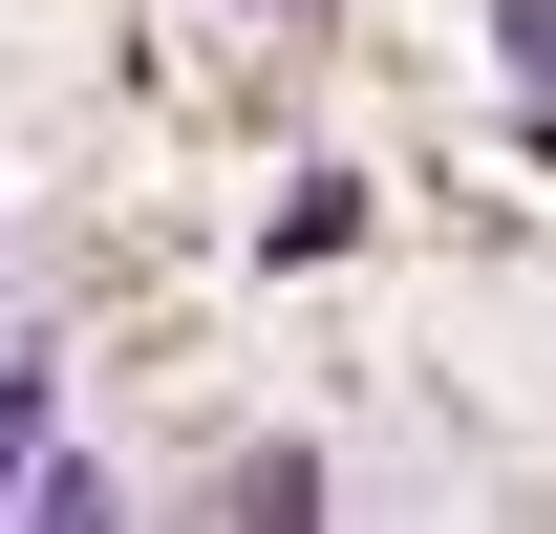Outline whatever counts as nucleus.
<instances>
[{"instance_id":"obj_1","label":"nucleus","mask_w":556,"mask_h":534,"mask_svg":"<svg viewBox=\"0 0 556 534\" xmlns=\"http://www.w3.org/2000/svg\"><path fill=\"white\" fill-rule=\"evenodd\" d=\"M43 406H65V364H43V342H0V492H43Z\"/></svg>"},{"instance_id":"obj_2","label":"nucleus","mask_w":556,"mask_h":534,"mask_svg":"<svg viewBox=\"0 0 556 534\" xmlns=\"http://www.w3.org/2000/svg\"><path fill=\"white\" fill-rule=\"evenodd\" d=\"M492 43H514V86H556V0H492Z\"/></svg>"}]
</instances>
